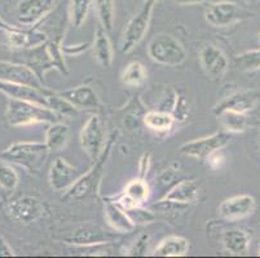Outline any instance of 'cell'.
<instances>
[{"mask_svg":"<svg viewBox=\"0 0 260 258\" xmlns=\"http://www.w3.org/2000/svg\"><path fill=\"white\" fill-rule=\"evenodd\" d=\"M15 28H16V26H11L9 23H7L3 18L0 17V30H3V31H6V32H9V31H12V30H15Z\"/></svg>","mask_w":260,"mask_h":258,"instance_id":"cell-43","label":"cell"},{"mask_svg":"<svg viewBox=\"0 0 260 258\" xmlns=\"http://www.w3.org/2000/svg\"><path fill=\"white\" fill-rule=\"evenodd\" d=\"M257 254H259V255H260V245H259V253H257Z\"/></svg>","mask_w":260,"mask_h":258,"instance_id":"cell-46","label":"cell"},{"mask_svg":"<svg viewBox=\"0 0 260 258\" xmlns=\"http://www.w3.org/2000/svg\"><path fill=\"white\" fill-rule=\"evenodd\" d=\"M104 213L108 224L118 234H128L136 229V225L128 216V213L113 202L112 199H106L104 202Z\"/></svg>","mask_w":260,"mask_h":258,"instance_id":"cell-20","label":"cell"},{"mask_svg":"<svg viewBox=\"0 0 260 258\" xmlns=\"http://www.w3.org/2000/svg\"><path fill=\"white\" fill-rule=\"evenodd\" d=\"M8 34V42L9 46L12 48H17V49H23V48H31L35 44L32 43V34H34V30L31 32L22 31L21 28L16 27L15 30L7 32Z\"/></svg>","mask_w":260,"mask_h":258,"instance_id":"cell-34","label":"cell"},{"mask_svg":"<svg viewBox=\"0 0 260 258\" xmlns=\"http://www.w3.org/2000/svg\"><path fill=\"white\" fill-rule=\"evenodd\" d=\"M115 238H117L115 234L108 233L98 225H84L78 227L74 234L66 239V241L78 247H91V245L108 244V243L112 244Z\"/></svg>","mask_w":260,"mask_h":258,"instance_id":"cell-17","label":"cell"},{"mask_svg":"<svg viewBox=\"0 0 260 258\" xmlns=\"http://www.w3.org/2000/svg\"><path fill=\"white\" fill-rule=\"evenodd\" d=\"M149 169H150V154L145 153L140 158L139 162V177L140 178H146Z\"/></svg>","mask_w":260,"mask_h":258,"instance_id":"cell-40","label":"cell"},{"mask_svg":"<svg viewBox=\"0 0 260 258\" xmlns=\"http://www.w3.org/2000/svg\"><path fill=\"white\" fill-rule=\"evenodd\" d=\"M206 160H207V164H209L212 169L216 170V169H220L223 163L225 162V158H224V155L221 154V150H219L216 151V153L211 154Z\"/></svg>","mask_w":260,"mask_h":258,"instance_id":"cell-39","label":"cell"},{"mask_svg":"<svg viewBox=\"0 0 260 258\" xmlns=\"http://www.w3.org/2000/svg\"><path fill=\"white\" fill-rule=\"evenodd\" d=\"M179 6H197V4H210L216 0H174Z\"/></svg>","mask_w":260,"mask_h":258,"instance_id":"cell-42","label":"cell"},{"mask_svg":"<svg viewBox=\"0 0 260 258\" xmlns=\"http://www.w3.org/2000/svg\"><path fill=\"white\" fill-rule=\"evenodd\" d=\"M254 12L243 8L233 2L216 0L214 3L207 4V8L205 11V20L212 27L223 28L254 17Z\"/></svg>","mask_w":260,"mask_h":258,"instance_id":"cell-7","label":"cell"},{"mask_svg":"<svg viewBox=\"0 0 260 258\" xmlns=\"http://www.w3.org/2000/svg\"><path fill=\"white\" fill-rule=\"evenodd\" d=\"M92 43H86V44H79V46H65L61 43V49H62L63 54H68V56H79L83 52H86L87 49L91 47Z\"/></svg>","mask_w":260,"mask_h":258,"instance_id":"cell-38","label":"cell"},{"mask_svg":"<svg viewBox=\"0 0 260 258\" xmlns=\"http://www.w3.org/2000/svg\"><path fill=\"white\" fill-rule=\"evenodd\" d=\"M232 133L226 131H219L202 138L185 142L180 146V153L198 160H206L211 154L223 150L231 142Z\"/></svg>","mask_w":260,"mask_h":258,"instance_id":"cell-8","label":"cell"},{"mask_svg":"<svg viewBox=\"0 0 260 258\" xmlns=\"http://www.w3.org/2000/svg\"><path fill=\"white\" fill-rule=\"evenodd\" d=\"M224 248L233 255H243L250 247V236L241 229H229L221 236Z\"/></svg>","mask_w":260,"mask_h":258,"instance_id":"cell-23","label":"cell"},{"mask_svg":"<svg viewBox=\"0 0 260 258\" xmlns=\"http://www.w3.org/2000/svg\"><path fill=\"white\" fill-rule=\"evenodd\" d=\"M58 93L77 110H98L101 106L98 93L89 85H78L75 88L63 89Z\"/></svg>","mask_w":260,"mask_h":258,"instance_id":"cell-19","label":"cell"},{"mask_svg":"<svg viewBox=\"0 0 260 258\" xmlns=\"http://www.w3.org/2000/svg\"><path fill=\"white\" fill-rule=\"evenodd\" d=\"M220 119L221 125L224 127V131L229 133H241L245 132L249 127V117L247 114L237 113V111L224 110L219 115H216Z\"/></svg>","mask_w":260,"mask_h":258,"instance_id":"cell-27","label":"cell"},{"mask_svg":"<svg viewBox=\"0 0 260 258\" xmlns=\"http://www.w3.org/2000/svg\"><path fill=\"white\" fill-rule=\"evenodd\" d=\"M78 168L70 164L63 158H57L49 170V185L54 191H66L82 176Z\"/></svg>","mask_w":260,"mask_h":258,"instance_id":"cell-15","label":"cell"},{"mask_svg":"<svg viewBox=\"0 0 260 258\" xmlns=\"http://www.w3.org/2000/svg\"><path fill=\"white\" fill-rule=\"evenodd\" d=\"M200 195V186L194 179H181L167 191L159 200L188 205L196 202Z\"/></svg>","mask_w":260,"mask_h":258,"instance_id":"cell-21","label":"cell"},{"mask_svg":"<svg viewBox=\"0 0 260 258\" xmlns=\"http://www.w3.org/2000/svg\"><path fill=\"white\" fill-rule=\"evenodd\" d=\"M25 65L29 66L42 82L48 71L58 70L61 74L68 75L69 70L63 60L61 40H47L25 51Z\"/></svg>","mask_w":260,"mask_h":258,"instance_id":"cell-1","label":"cell"},{"mask_svg":"<svg viewBox=\"0 0 260 258\" xmlns=\"http://www.w3.org/2000/svg\"><path fill=\"white\" fill-rule=\"evenodd\" d=\"M0 80L16 84L30 85L38 89H44L43 82L38 78L34 71L25 63L0 61Z\"/></svg>","mask_w":260,"mask_h":258,"instance_id":"cell-14","label":"cell"},{"mask_svg":"<svg viewBox=\"0 0 260 258\" xmlns=\"http://www.w3.org/2000/svg\"><path fill=\"white\" fill-rule=\"evenodd\" d=\"M260 102V91H233L226 93L215 105L212 113L219 115L224 110L247 114Z\"/></svg>","mask_w":260,"mask_h":258,"instance_id":"cell-10","label":"cell"},{"mask_svg":"<svg viewBox=\"0 0 260 258\" xmlns=\"http://www.w3.org/2000/svg\"><path fill=\"white\" fill-rule=\"evenodd\" d=\"M246 2H251V0H246Z\"/></svg>","mask_w":260,"mask_h":258,"instance_id":"cell-47","label":"cell"},{"mask_svg":"<svg viewBox=\"0 0 260 258\" xmlns=\"http://www.w3.org/2000/svg\"><path fill=\"white\" fill-rule=\"evenodd\" d=\"M20 177L11 163L0 159V188L6 191H13L18 186Z\"/></svg>","mask_w":260,"mask_h":258,"instance_id":"cell-33","label":"cell"},{"mask_svg":"<svg viewBox=\"0 0 260 258\" xmlns=\"http://www.w3.org/2000/svg\"><path fill=\"white\" fill-rule=\"evenodd\" d=\"M200 62L205 74L212 80H221L229 68L226 54L219 47L207 44L200 52Z\"/></svg>","mask_w":260,"mask_h":258,"instance_id":"cell-12","label":"cell"},{"mask_svg":"<svg viewBox=\"0 0 260 258\" xmlns=\"http://www.w3.org/2000/svg\"><path fill=\"white\" fill-rule=\"evenodd\" d=\"M157 3L158 0H146L140 11L128 21L120 38V51L123 53H129L143 42L150 26L153 11Z\"/></svg>","mask_w":260,"mask_h":258,"instance_id":"cell-6","label":"cell"},{"mask_svg":"<svg viewBox=\"0 0 260 258\" xmlns=\"http://www.w3.org/2000/svg\"><path fill=\"white\" fill-rule=\"evenodd\" d=\"M80 146L92 162H96L105 148V128L98 114H92L80 131Z\"/></svg>","mask_w":260,"mask_h":258,"instance_id":"cell-9","label":"cell"},{"mask_svg":"<svg viewBox=\"0 0 260 258\" xmlns=\"http://www.w3.org/2000/svg\"><path fill=\"white\" fill-rule=\"evenodd\" d=\"M93 6V0H72L70 2V21L75 28H80L87 21Z\"/></svg>","mask_w":260,"mask_h":258,"instance_id":"cell-30","label":"cell"},{"mask_svg":"<svg viewBox=\"0 0 260 258\" xmlns=\"http://www.w3.org/2000/svg\"><path fill=\"white\" fill-rule=\"evenodd\" d=\"M146 78H148V74H146L145 66L139 61H134L124 67L120 79L124 85L135 88V87L143 85L146 82Z\"/></svg>","mask_w":260,"mask_h":258,"instance_id":"cell-28","label":"cell"},{"mask_svg":"<svg viewBox=\"0 0 260 258\" xmlns=\"http://www.w3.org/2000/svg\"><path fill=\"white\" fill-rule=\"evenodd\" d=\"M47 92L48 88L38 89L30 85L16 84V83H9L0 80V93L13 99H21V101H27V102L38 103L48 107V98H47Z\"/></svg>","mask_w":260,"mask_h":258,"instance_id":"cell-18","label":"cell"},{"mask_svg":"<svg viewBox=\"0 0 260 258\" xmlns=\"http://www.w3.org/2000/svg\"><path fill=\"white\" fill-rule=\"evenodd\" d=\"M126 212L128 213V216L131 217L135 225L150 224V222H153L155 219L154 213H152L148 209H144V208H141V205H136V207L131 208V209L126 210Z\"/></svg>","mask_w":260,"mask_h":258,"instance_id":"cell-35","label":"cell"},{"mask_svg":"<svg viewBox=\"0 0 260 258\" xmlns=\"http://www.w3.org/2000/svg\"><path fill=\"white\" fill-rule=\"evenodd\" d=\"M123 193L128 195L132 200L138 203V204H144L149 199L150 195V189H149L148 182L145 181V178H136L132 179L128 185L126 186Z\"/></svg>","mask_w":260,"mask_h":258,"instance_id":"cell-32","label":"cell"},{"mask_svg":"<svg viewBox=\"0 0 260 258\" xmlns=\"http://www.w3.org/2000/svg\"><path fill=\"white\" fill-rule=\"evenodd\" d=\"M69 127L63 123H52L46 132V145L51 151H60L69 142Z\"/></svg>","mask_w":260,"mask_h":258,"instance_id":"cell-26","label":"cell"},{"mask_svg":"<svg viewBox=\"0 0 260 258\" xmlns=\"http://www.w3.org/2000/svg\"><path fill=\"white\" fill-rule=\"evenodd\" d=\"M44 212L43 203L32 196H21L8 204L9 216L23 225H30L40 219L44 216Z\"/></svg>","mask_w":260,"mask_h":258,"instance_id":"cell-11","label":"cell"},{"mask_svg":"<svg viewBox=\"0 0 260 258\" xmlns=\"http://www.w3.org/2000/svg\"><path fill=\"white\" fill-rule=\"evenodd\" d=\"M176 122L177 120L174 117V114L165 110L149 111L144 117V124L146 125V128L158 133H166L171 131Z\"/></svg>","mask_w":260,"mask_h":258,"instance_id":"cell-25","label":"cell"},{"mask_svg":"<svg viewBox=\"0 0 260 258\" xmlns=\"http://www.w3.org/2000/svg\"><path fill=\"white\" fill-rule=\"evenodd\" d=\"M149 239L150 236L148 234H143L139 236V239L135 241V244L132 245L131 249L128 250L127 254L128 255H145L148 252V245H149Z\"/></svg>","mask_w":260,"mask_h":258,"instance_id":"cell-37","label":"cell"},{"mask_svg":"<svg viewBox=\"0 0 260 258\" xmlns=\"http://www.w3.org/2000/svg\"><path fill=\"white\" fill-rule=\"evenodd\" d=\"M177 176H179V170L177 169L165 170V172H162V173L158 176V178L155 179V186L163 189V190H165V194H166L176 182H179L176 181ZM165 194H163V195H165Z\"/></svg>","mask_w":260,"mask_h":258,"instance_id":"cell-36","label":"cell"},{"mask_svg":"<svg viewBox=\"0 0 260 258\" xmlns=\"http://www.w3.org/2000/svg\"><path fill=\"white\" fill-rule=\"evenodd\" d=\"M49 153L46 142H16L0 154V159L20 165L30 173H38L46 164Z\"/></svg>","mask_w":260,"mask_h":258,"instance_id":"cell-4","label":"cell"},{"mask_svg":"<svg viewBox=\"0 0 260 258\" xmlns=\"http://www.w3.org/2000/svg\"><path fill=\"white\" fill-rule=\"evenodd\" d=\"M236 66L242 72H254L260 70V48L246 51L235 57Z\"/></svg>","mask_w":260,"mask_h":258,"instance_id":"cell-31","label":"cell"},{"mask_svg":"<svg viewBox=\"0 0 260 258\" xmlns=\"http://www.w3.org/2000/svg\"><path fill=\"white\" fill-rule=\"evenodd\" d=\"M13 255H15V253H13L12 248L9 247L6 239L0 235V257H13Z\"/></svg>","mask_w":260,"mask_h":258,"instance_id":"cell-41","label":"cell"},{"mask_svg":"<svg viewBox=\"0 0 260 258\" xmlns=\"http://www.w3.org/2000/svg\"><path fill=\"white\" fill-rule=\"evenodd\" d=\"M92 54L96 62L101 67H110L113 63V48L112 43L108 36V31L99 23L94 31L93 42L91 44Z\"/></svg>","mask_w":260,"mask_h":258,"instance_id":"cell-22","label":"cell"},{"mask_svg":"<svg viewBox=\"0 0 260 258\" xmlns=\"http://www.w3.org/2000/svg\"><path fill=\"white\" fill-rule=\"evenodd\" d=\"M54 0H21L17 6V20L25 26L38 25L53 11Z\"/></svg>","mask_w":260,"mask_h":258,"instance_id":"cell-16","label":"cell"},{"mask_svg":"<svg viewBox=\"0 0 260 258\" xmlns=\"http://www.w3.org/2000/svg\"><path fill=\"white\" fill-rule=\"evenodd\" d=\"M93 6L98 13L99 23L106 31H110L114 26L115 2L114 0H93Z\"/></svg>","mask_w":260,"mask_h":258,"instance_id":"cell-29","label":"cell"},{"mask_svg":"<svg viewBox=\"0 0 260 258\" xmlns=\"http://www.w3.org/2000/svg\"><path fill=\"white\" fill-rule=\"evenodd\" d=\"M4 208V203H3V200H0V210L3 209Z\"/></svg>","mask_w":260,"mask_h":258,"instance_id":"cell-44","label":"cell"},{"mask_svg":"<svg viewBox=\"0 0 260 258\" xmlns=\"http://www.w3.org/2000/svg\"><path fill=\"white\" fill-rule=\"evenodd\" d=\"M148 56L163 66H180L186 61V51L181 43L170 34H158L148 44Z\"/></svg>","mask_w":260,"mask_h":258,"instance_id":"cell-5","label":"cell"},{"mask_svg":"<svg viewBox=\"0 0 260 258\" xmlns=\"http://www.w3.org/2000/svg\"><path fill=\"white\" fill-rule=\"evenodd\" d=\"M61 115L38 103L21 101V99L9 98L7 105L6 119L12 127H27V125L39 124V123H57L61 120Z\"/></svg>","mask_w":260,"mask_h":258,"instance_id":"cell-3","label":"cell"},{"mask_svg":"<svg viewBox=\"0 0 260 258\" xmlns=\"http://www.w3.org/2000/svg\"><path fill=\"white\" fill-rule=\"evenodd\" d=\"M117 136L118 133H115V132L110 136V138L106 141L105 148H104L101 155L99 156V159L93 162L91 169L82 174L72 188L65 191L62 200H82V199L94 196L98 194L101 179L105 173V165L108 163L110 153H112V148L114 145L115 139H117Z\"/></svg>","mask_w":260,"mask_h":258,"instance_id":"cell-2","label":"cell"},{"mask_svg":"<svg viewBox=\"0 0 260 258\" xmlns=\"http://www.w3.org/2000/svg\"><path fill=\"white\" fill-rule=\"evenodd\" d=\"M189 240L183 236H167L155 248L153 255L158 257H184L189 252Z\"/></svg>","mask_w":260,"mask_h":258,"instance_id":"cell-24","label":"cell"},{"mask_svg":"<svg viewBox=\"0 0 260 258\" xmlns=\"http://www.w3.org/2000/svg\"><path fill=\"white\" fill-rule=\"evenodd\" d=\"M257 40H259V44H260V31H259V34H257Z\"/></svg>","mask_w":260,"mask_h":258,"instance_id":"cell-45","label":"cell"},{"mask_svg":"<svg viewBox=\"0 0 260 258\" xmlns=\"http://www.w3.org/2000/svg\"><path fill=\"white\" fill-rule=\"evenodd\" d=\"M256 208V200L254 196L242 194L225 199L217 208L219 216L225 221H238L251 216Z\"/></svg>","mask_w":260,"mask_h":258,"instance_id":"cell-13","label":"cell"}]
</instances>
